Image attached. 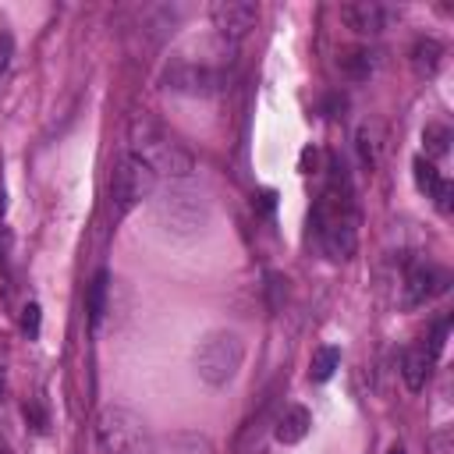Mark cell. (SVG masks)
<instances>
[{
    "instance_id": "cell-17",
    "label": "cell",
    "mask_w": 454,
    "mask_h": 454,
    "mask_svg": "<svg viewBox=\"0 0 454 454\" xmlns=\"http://www.w3.org/2000/svg\"><path fill=\"white\" fill-rule=\"evenodd\" d=\"M440 57H443V50H440L436 39H419L415 50H411V67H415V74H426V78H429V74L440 67Z\"/></svg>"
},
{
    "instance_id": "cell-9",
    "label": "cell",
    "mask_w": 454,
    "mask_h": 454,
    "mask_svg": "<svg viewBox=\"0 0 454 454\" xmlns=\"http://www.w3.org/2000/svg\"><path fill=\"white\" fill-rule=\"evenodd\" d=\"M255 4L252 0H216L209 7V21L223 39H241L255 25Z\"/></svg>"
},
{
    "instance_id": "cell-8",
    "label": "cell",
    "mask_w": 454,
    "mask_h": 454,
    "mask_svg": "<svg viewBox=\"0 0 454 454\" xmlns=\"http://www.w3.org/2000/svg\"><path fill=\"white\" fill-rule=\"evenodd\" d=\"M447 287V273L436 270L433 262H411L408 273H404V294H401V305L404 309H415V305H426L433 294H440Z\"/></svg>"
},
{
    "instance_id": "cell-23",
    "label": "cell",
    "mask_w": 454,
    "mask_h": 454,
    "mask_svg": "<svg viewBox=\"0 0 454 454\" xmlns=\"http://www.w3.org/2000/svg\"><path fill=\"white\" fill-rule=\"evenodd\" d=\"M11 57H14V35H11V32H0V78L7 74Z\"/></svg>"
},
{
    "instance_id": "cell-20",
    "label": "cell",
    "mask_w": 454,
    "mask_h": 454,
    "mask_svg": "<svg viewBox=\"0 0 454 454\" xmlns=\"http://www.w3.org/2000/svg\"><path fill=\"white\" fill-rule=\"evenodd\" d=\"M422 142H426V153L429 156H447V149H450V128L433 121V124H426Z\"/></svg>"
},
{
    "instance_id": "cell-14",
    "label": "cell",
    "mask_w": 454,
    "mask_h": 454,
    "mask_svg": "<svg viewBox=\"0 0 454 454\" xmlns=\"http://www.w3.org/2000/svg\"><path fill=\"white\" fill-rule=\"evenodd\" d=\"M160 454H216V450L202 433H174L160 440Z\"/></svg>"
},
{
    "instance_id": "cell-3",
    "label": "cell",
    "mask_w": 454,
    "mask_h": 454,
    "mask_svg": "<svg viewBox=\"0 0 454 454\" xmlns=\"http://www.w3.org/2000/svg\"><path fill=\"white\" fill-rule=\"evenodd\" d=\"M245 362V340L234 330H213L195 348V372L209 387H227Z\"/></svg>"
},
{
    "instance_id": "cell-18",
    "label": "cell",
    "mask_w": 454,
    "mask_h": 454,
    "mask_svg": "<svg viewBox=\"0 0 454 454\" xmlns=\"http://www.w3.org/2000/svg\"><path fill=\"white\" fill-rule=\"evenodd\" d=\"M355 145H358L362 167L372 170V167L380 163V128H376V124H362L358 135H355Z\"/></svg>"
},
{
    "instance_id": "cell-16",
    "label": "cell",
    "mask_w": 454,
    "mask_h": 454,
    "mask_svg": "<svg viewBox=\"0 0 454 454\" xmlns=\"http://www.w3.org/2000/svg\"><path fill=\"white\" fill-rule=\"evenodd\" d=\"M106 291H110V277H106V270H99V273L92 277V284H89V294H85V309H89L92 330L99 326V319H103V312H106Z\"/></svg>"
},
{
    "instance_id": "cell-1",
    "label": "cell",
    "mask_w": 454,
    "mask_h": 454,
    "mask_svg": "<svg viewBox=\"0 0 454 454\" xmlns=\"http://www.w3.org/2000/svg\"><path fill=\"white\" fill-rule=\"evenodd\" d=\"M312 220L319 227V241L326 248L330 259H351L355 245H358V213H355V199L351 188L344 181V174H333L330 184L323 188V195L316 199Z\"/></svg>"
},
{
    "instance_id": "cell-4",
    "label": "cell",
    "mask_w": 454,
    "mask_h": 454,
    "mask_svg": "<svg viewBox=\"0 0 454 454\" xmlns=\"http://www.w3.org/2000/svg\"><path fill=\"white\" fill-rule=\"evenodd\" d=\"M96 447L99 454H142L145 422L128 408H103L96 419Z\"/></svg>"
},
{
    "instance_id": "cell-2",
    "label": "cell",
    "mask_w": 454,
    "mask_h": 454,
    "mask_svg": "<svg viewBox=\"0 0 454 454\" xmlns=\"http://www.w3.org/2000/svg\"><path fill=\"white\" fill-rule=\"evenodd\" d=\"M128 142H131V153H128V156L142 160L153 174L188 177V174L195 170L192 153H188L174 135H167L153 117H135V121H131V131H128Z\"/></svg>"
},
{
    "instance_id": "cell-15",
    "label": "cell",
    "mask_w": 454,
    "mask_h": 454,
    "mask_svg": "<svg viewBox=\"0 0 454 454\" xmlns=\"http://www.w3.org/2000/svg\"><path fill=\"white\" fill-rule=\"evenodd\" d=\"M337 67H340L344 78L362 82V78L372 74V57H369V50H362V46H348V50L337 53Z\"/></svg>"
},
{
    "instance_id": "cell-26",
    "label": "cell",
    "mask_w": 454,
    "mask_h": 454,
    "mask_svg": "<svg viewBox=\"0 0 454 454\" xmlns=\"http://www.w3.org/2000/svg\"><path fill=\"white\" fill-rule=\"evenodd\" d=\"M0 259H4V245H0Z\"/></svg>"
},
{
    "instance_id": "cell-7",
    "label": "cell",
    "mask_w": 454,
    "mask_h": 454,
    "mask_svg": "<svg viewBox=\"0 0 454 454\" xmlns=\"http://www.w3.org/2000/svg\"><path fill=\"white\" fill-rule=\"evenodd\" d=\"M223 64H231V60H206V57H177L167 71H163V82H167V89H174V92H192V96H206V92H213L216 85H220V78H223Z\"/></svg>"
},
{
    "instance_id": "cell-22",
    "label": "cell",
    "mask_w": 454,
    "mask_h": 454,
    "mask_svg": "<svg viewBox=\"0 0 454 454\" xmlns=\"http://www.w3.org/2000/svg\"><path fill=\"white\" fill-rule=\"evenodd\" d=\"M447 330H450V319H440V323L433 326V337H429V355H433V358L443 351V344H447Z\"/></svg>"
},
{
    "instance_id": "cell-5",
    "label": "cell",
    "mask_w": 454,
    "mask_h": 454,
    "mask_svg": "<svg viewBox=\"0 0 454 454\" xmlns=\"http://www.w3.org/2000/svg\"><path fill=\"white\" fill-rule=\"evenodd\" d=\"M156 216H160L163 227H170L177 234H195L209 220V202H206L202 192L184 188V184H174V188H167L156 199Z\"/></svg>"
},
{
    "instance_id": "cell-25",
    "label": "cell",
    "mask_w": 454,
    "mask_h": 454,
    "mask_svg": "<svg viewBox=\"0 0 454 454\" xmlns=\"http://www.w3.org/2000/svg\"><path fill=\"white\" fill-rule=\"evenodd\" d=\"M4 383H7V376H4V365H0V394H4Z\"/></svg>"
},
{
    "instance_id": "cell-19",
    "label": "cell",
    "mask_w": 454,
    "mask_h": 454,
    "mask_svg": "<svg viewBox=\"0 0 454 454\" xmlns=\"http://www.w3.org/2000/svg\"><path fill=\"white\" fill-rule=\"evenodd\" d=\"M337 365H340V351H337V348H319V351L312 355V362H309V376H312L316 383H326Z\"/></svg>"
},
{
    "instance_id": "cell-13",
    "label": "cell",
    "mask_w": 454,
    "mask_h": 454,
    "mask_svg": "<svg viewBox=\"0 0 454 454\" xmlns=\"http://www.w3.org/2000/svg\"><path fill=\"white\" fill-rule=\"evenodd\" d=\"M309 426H312L309 408H305V404H291V408H284V415L277 419L273 436H277L280 443H301L305 433H309Z\"/></svg>"
},
{
    "instance_id": "cell-6",
    "label": "cell",
    "mask_w": 454,
    "mask_h": 454,
    "mask_svg": "<svg viewBox=\"0 0 454 454\" xmlns=\"http://www.w3.org/2000/svg\"><path fill=\"white\" fill-rule=\"evenodd\" d=\"M153 192H156V174L142 160L124 156L117 163V170H114V181H110V209H114V220H124Z\"/></svg>"
},
{
    "instance_id": "cell-21",
    "label": "cell",
    "mask_w": 454,
    "mask_h": 454,
    "mask_svg": "<svg viewBox=\"0 0 454 454\" xmlns=\"http://www.w3.org/2000/svg\"><path fill=\"white\" fill-rule=\"evenodd\" d=\"M39 319H43V316H39V305H35V301L21 309V330H25L28 337H39Z\"/></svg>"
},
{
    "instance_id": "cell-12",
    "label": "cell",
    "mask_w": 454,
    "mask_h": 454,
    "mask_svg": "<svg viewBox=\"0 0 454 454\" xmlns=\"http://www.w3.org/2000/svg\"><path fill=\"white\" fill-rule=\"evenodd\" d=\"M433 355L426 348H408L404 358H401V376H404V387L411 394H419L426 383H429V372H433Z\"/></svg>"
},
{
    "instance_id": "cell-11",
    "label": "cell",
    "mask_w": 454,
    "mask_h": 454,
    "mask_svg": "<svg viewBox=\"0 0 454 454\" xmlns=\"http://www.w3.org/2000/svg\"><path fill=\"white\" fill-rule=\"evenodd\" d=\"M340 18L348 28H355L358 35H376L383 28V7L376 0H355L340 7Z\"/></svg>"
},
{
    "instance_id": "cell-10",
    "label": "cell",
    "mask_w": 454,
    "mask_h": 454,
    "mask_svg": "<svg viewBox=\"0 0 454 454\" xmlns=\"http://www.w3.org/2000/svg\"><path fill=\"white\" fill-rule=\"evenodd\" d=\"M411 170H415V184H419V192H426L429 199H436V209H440V213H450V195H454L450 181H443V174H440L429 160H422V156L411 163Z\"/></svg>"
},
{
    "instance_id": "cell-24",
    "label": "cell",
    "mask_w": 454,
    "mask_h": 454,
    "mask_svg": "<svg viewBox=\"0 0 454 454\" xmlns=\"http://www.w3.org/2000/svg\"><path fill=\"white\" fill-rule=\"evenodd\" d=\"M387 454H408V450H404L401 443H390V450H387Z\"/></svg>"
}]
</instances>
